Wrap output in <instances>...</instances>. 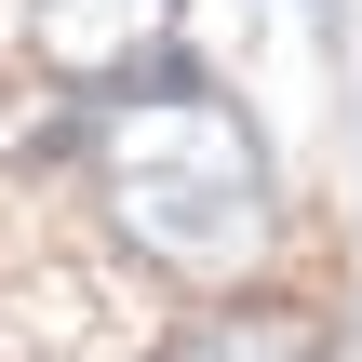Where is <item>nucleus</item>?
<instances>
[{"label": "nucleus", "instance_id": "1", "mask_svg": "<svg viewBox=\"0 0 362 362\" xmlns=\"http://www.w3.org/2000/svg\"><path fill=\"white\" fill-rule=\"evenodd\" d=\"M94 175H107L121 242L161 255L175 282H255L269 269L282 202H269V148H255V121L228 94H202V81L121 94L107 134H94Z\"/></svg>", "mask_w": 362, "mask_h": 362}, {"label": "nucleus", "instance_id": "2", "mask_svg": "<svg viewBox=\"0 0 362 362\" xmlns=\"http://www.w3.org/2000/svg\"><path fill=\"white\" fill-rule=\"evenodd\" d=\"M27 13H40V54L67 81H134L175 27V0H27Z\"/></svg>", "mask_w": 362, "mask_h": 362}, {"label": "nucleus", "instance_id": "3", "mask_svg": "<svg viewBox=\"0 0 362 362\" xmlns=\"http://www.w3.org/2000/svg\"><path fill=\"white\" fill-rule=\"evenodd\" d=\"M175 362H309V336L296 322H215V336H188Z\"/></svg>", "mask_w": 362, "mask_h": 362}]
</instances>
